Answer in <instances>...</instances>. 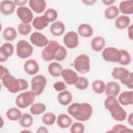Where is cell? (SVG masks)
<instances>
[{"label": "cell", "instance_id": "cell-54", "mask_svg": "<svg viewBox=\"0 0 133 133\" xmlns=\"http://www.w3.org/2000/svg\"><path fill=\"white\" fill-rule=\"evenodd\" d=\"M21 132H31V131H29V130H23V131H21Z\"/></svg>", "mask_w": 133, "mask_h": 133}, {"label": "cell", "instance_id": "cell-42", "mask_svg": "<svg viewBox=\"0 0 133 133\" xmlns=\"http://www.w3.org/2000/svg\"><path fill=\"white\" fill-rule=\"evenodd\" d=\"M85 130L84 125L79 122L73 123L70 128V131L72 133H83Z\"/></svg>", "mask_w": 133, "mask_h": 133}, {"label": "cell", "instance_id": "cell-27", "mask_svg": "<svg viewBox=\"0 0 133 133\" xmlns=\"http://www.w3.org/2000/svg\"><path fill=\"white\" fill-rule=\"evenodd\" d=\"M130 23V19L125 15H121L117 18L115 21V26L120 30H123L128 27Z\"/></svg>", "mask_w": 133, "mask_h": 133}, {"label": "cell", "instance_id": "cell-46", "mask_svg": "<svg viewBox=\"0 0 133 133\" xmlns=\"http://www.w3.org/2000/svg\"><path fill=\"white\" fill-rule=\"evenodd\" d=\"M18 81L20 83V90H26L29 86V84L28 82L23 79L22 78H18Z\"/></svg>", "mask_w": 133, "mask_h": 133}, {"label": "cell", "instance_id": "cell-1", "mask_svg": "<svg viewBox=\"0 0 133 133\" xmlns=\"http://www.w3.org/2000/svg\"><path fill=\"white\" fill-rule=\"evenodd\" d=\"M68 112L76 119L86 121L89 119L92 113V108L88 103H73L68 108Z\"/></svg>", "mask_w": 133, "mask_h": 133}, {"label": "cell", "instance_id": "cell-6", "mask_svg": "<svg viewBox=\"0 0 133 133\" xmlns=\"http://www.w3.org/2000/svg\"><path fill=\"white\" fill-rule=\"evenodd\" d=\"M31 90L35 96H39L43 92L47 84L46 78L42 75H38L33 77L31 81Z\"/></svg>", "mask_w": 133, "mask_h": 133}, {"label": "cell", "instance_id": "cell-28", "mask_svg": "<svg viewBox=\"0 0 133 133\" xmlns=\"http://www.w3.org/2000/svg\"><path fill=\"white\" fill-rule=\"evenodd\" d=\"M57 123L61 128H68L72 123V119L68 115L65 114H61L58 116Z\"/></svg>", "mask_w": 133, "mask_h": 133}, {"label": "cell", "instance_id": "cell-29", "mask_svg": "<svg viewBox=\"0 0 133 133\" xmlns=\"http://www.w3.org/2000/svg\"><path fill=\"white\" fill-rule=\"evenodd\" d=\"M77 30L79 35L83 37H89L93 34V30L92 27L90 25L86 23L81 24L78 27Z\"/></svg>", "mask_w": 133, "mask_h": 133}, {"label": "cell", "instance_id": "cell-32", "mask_svg": "<svg viewBox=\"0 0 133 133\" xmlns=\"http://www.w3.org/2000/svg\"><path fill=\"white\" fill-rule=\"evenodd\" d=\"M17 35V32L15 28L10 26L6 28L3 33L4 38L7 41H12L14 40Z\"/></svg>", "mask_w": 133, "mask_h": 133}, {"label": "cell", "instance_id": "cell-10", "mask_svg": "<svg viewBox=\"0 0 133 133\" xmlns=\"http://www.w3.org/2000/svg\"><path fill=\"white\" fill-rule=\"evenodd\" d=\"M17 14L18 18L23 23L29 24L33 20V14L28 7H19L17 10Z\"/></svg>", "mask_w": 133, "mask_h": 133}, {"label": "cell", "instance_id": "cell-8", "mask_svg": "<svg viewBox=\"0 0 133 133\" xmlns=\"http://www.w3.org/2000/svg\"><path fill=\"white\" fill-rule=\"evenodd\" d=\"M102 56L103 59L108 62H119L121 59L122 54L120 49L108 47L102 51Z\"/></svg>", "mask_w": 133, "mask_h": 133}, {"label": "cell", "instance_id": "cell-35", "mask_svg": "<svg viewBox=\"0 0 133 133\" xmlns=\"http://www.w3.org/2000/svg\"><path fill=\"white\" fill-rule=\"evenodd\" d=\"M92 89L97 94H102L105 91V85L104 83L100 80L95 81L92 84Z\"/></svg>", "mask_w": 133, "mask_h": 133}, {"label": "cell", "instance_id": "cell-12", "mask_svg": "<svg viewBox=\"0 0 133 133\" xmlns=\"http://www.w3.org/2000/svg\"><path fill=\"white\" fill-rule=\"evenodd\" d=\"M30 41L32 44L38 47H45L49 42L45 35L37 32H33L31 35Z\"/></svg>", "mask_w": 133, "mask_h": 133}, {"label": "cell", "instance_id": "cell-21", "mask_svg": "<svg viewBox=\"0 0 133 133\" xmlns=\"http://www.w3.org/2000/svg\"><path fill=\"white\" fill-rule=\"evenodd\" d=\"M129 73V71L123 67H116L113 69L112 75L115 79L121 81L126 78Z\"/></svg>", "mask_w": 133, "mask_h": 133}, {"label": "cell", "instance_id": "cell-34", "mask_svg": "<svg viewBox=\"0 0 133 133\" xmlns=\"http://www.w3.org/2000/svg\"><path fill=\"white\" fill-rule=\"evenodd\" d=\"M46 109V107L45 104L38 102L32 105L30 108V112L33 115H39L44 113Z\"/></svg>", "mask_w": 133, "mask_h": 133}, {"label": "cell", "instance_id": "cell-17", "mask_svg": "<svg viewBox=\"0 0 133 133\" xmlns=\"http://www.w3.org/2000/svg\"><path fill=\"white\" fill-rule=\"evenodd\" d=\"M49 21L47 18L44 15L35 17L33 20L32 25L35 29L42 30L47 27L49 24Z\"/></svg>", "mask_w": 133, "mask_h": 133}, {"label": "cell", "instance_id": "cell-5", "mask_svg": "<svg viewBox=\"0 0 133 133\" xmlns=\"http://www.w3.org/2000/svg\"><path fill=\"white\" fill-rule=\"evenodd\" d=\"M35 95L32 91H27L20 94L16 99V104L20 108H26L33 103Z\"/></svg>", "mask_w": 133, "mask_h": 133}, {"label": "cell", "instance_id": "cell-16", "mask_svg": "<svg viewBox=\"0 0 133 133\" xmlns=\"http://www.w3.org/2000/svg\"><path fill=\"white\" fill-rule=\"evenodd\" d=\"M16 5L14 1H3L1 3L0 10L2 14L10 15L12 14L15 9Z\"/></svg>", "mask_w": 133, "mask_h": 133}, {"label": "cell", "instance_id": "cell-41", "mask_svg": "<svg viewBox=\"0 0 133 133\" xmlns=\"http://www.w3.org/2000/svg\"><path fill=\"white\" fill-rule=\"evenodd\" d=\"M46 16L49 22H52L56 20L58 17V13L57 11L52 8H49L46 10L44 15Z\"/></svg>", "mask_w": 133, "mask_h": 133}, {"label": "cell", "instance_id": "cell-30", "mask_svg": "<svg viewBox=\"0 0 133 133\" xmlns=\"http://www.w3.org/2000/svg\"><path fill=\"white\" fill-rule=\"evenodd\" d=\"M6 116L10 121H16L20 119L22 114L21 111L18 109L11 108L7 110L6 112Z\"/></svg>", "mask_w": 133, "mask_h": 133}, {"label": "cell", "instance_id": "cell-26", "mask_svg": "<svg viewBox=\"0 0 133 133\" xmlns=\"http://www.w3.org/2000/svg\"><path fill=\"white\" fill-rule=\"evenodd\" d=\"M62 65L58 62H53L50 63L48 66L49 73L54 77H59L62 71Z\"/></svg>", "mask_w": 133, "mask_h": 133}, {"label": "cell", "instance_id": "cell-25", "mask_svg": "<svg viewBox=\"0 0 133 133\" xmlns=\"http://www.w3.org/2000/svg\"><path fill=\"white\" fill-rule=\"evenodd\" d=\"M120 11L126 15H131L133 13V1H124L121 2L119 5Z\"/></svg>", "mask_w": 133, "mask_h": 133}, {"label": "cell", "instance_id": "cell-44", "mask_svg": "<svg viewBox=\"0 0 133 133\" xmlns=\"http://www.w3.org/2000/svg\"><path fill=\"white\" fill-rule=\"evenodd\" d=\"M120 82L123 85H125L128 88L132 89L133 88V75L132 72H130L128 76L124 79L121 80Z\"/></svg>", "mask_w": 133, "mask_h": 133}, {"label": "cell", "instance_id": "cell-23", "mask_svg": "<svg viewBox=\"0 0 133 133\" xmlns=\"http://www.w3.org/2000/svg\"><path fill=\"white\" fill-rule=\"evenodd\" d=\"M90 45L93 50L99 52L102 50L105 46V41L101 36H97L91 40Z\"/></svg>", "mask_w": 133, "mask_h": 133}, {"label": "cell", "instance_id": "cell-13", "mask_svg": "<svg viewBox=\"0 0 133 133\" xmlns=\"http://www.w3.org/2000/svg\"><path fill=\"white\" fill-rule=\"evenodd\" d=\"M61 75L65 83L70 85H75L78 78L77 73L70 69H63Z\"/></svg>", "mask_w": 133, "mask_h": 133}, {"label": "cell", "instance_id": "cell-11", "mask_svg": "<svg viewBox=\"0 0 133 133\" xmlns=\"http://www.w3.org/2000/svg\"><path fill=\"white\" fill-rule=\"evenodd\" d=\"M79 42L78 34L74 31L68 32L63 37V43L69 48L73 49L76 48Z\"/></svg>", "mask_w": 133, "mask_h": 133}, {"label": "cell", "instance_id": "cell-18", "mask_svg": "<svg viewBox=\"0 0 133 133\" xmlns=\"http://www.w3.org/2000/svg\"><path fill=\"white\" fill-rule=\"evenodd\" d=\"M105 91L108 96L115 97L119 93V85L115 82H110L105 85Z\"/></svg>", "mask_w": 133, "mask_h": 133}, {"label": "cell", "instance_id": "cell-45", "mask_svg": "<svg viewBox=\"0 0 133 133\" xmlns=\"http://www.w3.org/2000/svg\"><path fill=\"white\" fill-rule=\"evenodd\" d=\"M53 86L55 89L58 91H63L66 88V86L65 84L63 82H61V81L56 82Z\"/></svg>", "mask_w": 133, "mask_h": 133}, {"label": "cell", "instance_id": "cell-50", "mask_svg": "<svg viewBox=\"0 0 133 133\" xmlns=\"http://www.w3.org/2000/svg\"><path fill=\"white\" fill-rule=\"evenodd\" d=\"M36 132L38 133H41V132H44V133H47L48 132V130L47 129V128H46L45 127H39L38 129L36 130Z\"/></svg>", "mask_w": 133, "mask_h": 133}, {"label": "cell", "instance_id": "cell-53", "mask_svg": "<svg viewBox=\"0 0 133 133\" xmlns=\"http://www.w3.org/2000/svg\"><path fill=\"white\" fill-rule=\"evenodd\" d=\"M127 121H128V123L131 126H132V125H133V114H132V113H130V114H129V115L128 116Z\"/></svg>", "mask_w": 133, "mask_h": 133}, {"label": "cell", "instance_id": "cell-31", "mask_svg": "<svg viewBox=\"0 0 133 133\" xmlns=\"http://www.w3.org/2000/svg\"><path fill=\"white\" fill-rule=\"evenodd\" d=\"M119 14V10L117 6L112 5L106 8L104 11V15L106 18L108 19H115Z\"/></svg>", "mask_w": 133, "mask_h": 133}, {"label": "cell", "instance_id": "cell-33", "mask_svg": "<svg viewBox=\"0 0 133 133\" xmlns=\"http://www.w3.org/2000/svg\"><path fill=\"white\" fill-rule=\"evenodd\" d=\"M33 123V118L32 116L28 113H25L22 115L19 119V123L23 128H29L31 127Z\"/></svg>", "mask_w": 133, "mask_h": 133}, {"label": "cell", "instance_id": "cell-48", "mask_svg": "<svg viewBox=\"0 0 133 133\" xmlns=\"http://www.w3.org/2000/svg\"><path fill=\"white\" fill-rule=\"evenodd\" d=\"M132 29H133V26H132V25L131 24L128 27V37L131 40H132L133 39Z\"/></svg>", "mask_w": 133, "mask_h": 133}, {"label": "cell", "instance_id": "cell-9", "mask_svg": "<svg viewBox=\"0 0 133 133\" xmlns=\"http://www.w3.org/2000/svg\"><path fill=\"white\" fill-rule=\"evenodd\" d=\"M33 51V47L25 40L19 41L16 46V53L17 56L22 59L29 57Z\"/></svg>", "mask_w": 133, "mask_h": 133}, {"label": "cell", "instance_id": "cell-15", "mask_svg": "<svg viewBox=\"0 0 133 133\" xmlns=\"http://www.w3.org/2000/svg\"><path fill=\"white\" fill-rule=\"evenodd\" d=\"M24 70L29 75H35L39 71V65L37 62L33 59L27 60L23 65Z\"/></svg>", "mask_w": 133, "mask_h": 133}, {"label": "cell", "instance_id": "cell-51", "mask_svg": "<svg viewBox=\"0 0 133 133\" xmlns=\"http://www.w3.org/2000/svg\"><path fill=\"white\" fill-rule=\"evenodd\" d=\"M102 2L107 6H109V5H111V4H113L115 2V1L114 0H102Z\"/></svg>", "mask_w": 133, "mask_h": 133}, {"label": "cell", "instance_id": "cell-14", "mask_svg": "<svg viewBox=\"0 0 133 133\" xmlns=\"http://www.w3.org/2000/svg\"><path fill=\"white\" fill-rule=\"evenodd\" d=\"M14 50V46L11 43L3 44L0 48V61L1 62H5L13 54Z\"/></svg>", "mask_w": 133, "mask_h": 133}, {"label": "cell", "instance_id": "cell-22", "mask_svg": "<svg viewBox=\"0 0 133 133\" xmlns=\"http://www.w3.org/2000/svg\"><path fill=\"white\" fill-rule=\"evenodd\" d=\"M51 33L56 36L61 35L65 31V25L61 21H56L53 23L50 28Z\"/></svg>", "mask_w": 133, "mask_h": 133}, {"label": "cell", "instance_id": "cell-43", "mask_svg": "<svg viewBox=\"0 0 133 133\" xmlns=\"http://www.w3.org/2000/svg\"><path fill=\"white\" fill-rule=\"evenodd\" d=\"M111 131L114 132H132V130L127 128L124 125L118 124L114 126Z\"/></svg>", "mask_w": 133, "mask_h": 133}, {"label": "cell", "instance_id": "cell-39", "mask_svg": "<svg viewBox=\"0 0 133 133\" xmlns=\"http://www.w3.org/2000/svg\"><path fill=\"white\" fill-rule=\"evenodd\" d=\"M18 30L20 34L22 35H27L31 32L32 27L29 24L21 23L18 25Z\"/></svg>", "mask_w": 133, "mask_h": 133}, {"label": "cell", "instance_id": "cell-2", "mask_svg": "<svg viewBox=\"0 0 133 133\" xmlns=\"http://www.w3.org/2000/svg\"><path fill=\"white\" fill-rule=\"evenodd\" d=\"M105 108L110 111L112 117L117 121H123L127 116L126 111L119 105L115 97L108 96L104 103Z\"/></svg>", "mask_w": 133, "mask_h": 133}, {"label": "cell", "instance_id": "cell-36", "mask_svg": "<svg viewBox=\"0 0 133 133\" xmlns=\"http://www.w3.org/2000/svg\"><path fill=\"white\" fill-rule=\"evenodd\" d=\"M56 115L52 113H46L42 116L43 123L48 126L53 125L56 121Z\"/></svg>", "mask_w": 133, "mask_h": 133}, {"label": "cell", "instance_id": "cell-38", "mask_svg": "<svg viewBox=\"0 0 133 133\" xmlns=\"http://www.w3.org/2000/svg\"><path fill=\"white\" fill-rule=\"evenodd\" d=\"M75 85L77 89L79 90H84L88 87L89 82L88 79L84 77H78Z\"/></svg>", "mask_w": 133, "mask_h": 133}, {"label": "cell", "instance_id": "cell-52", "mask_svg": "<svg viewBox=\"0 0 133 133\" xmlns=\"http://www.w3.org/2000/svg\"><path fill=\"white\" fill-rule=\"evenodd\" d=\"M82 2L85 3L86 5H93L96 2V0H85V1H82Z\"/></svg>", "mask_w": 133, "mask_h": 133}, {"label": "cell", "instance_id": "cell-40", "mask_svg": "<svg viewBox=\"0 0 133 133\" xmlns=\"http://www.w3.org/2000/svg\"><path fill=\"white\" fill-rule=\"evenodd\" d=\"M67 56V50L65 48L62 46H60L58 50L57 51L55 59L58 61H61L64 60Z\"/></svg>", "mask_w": 133, "mask_h": 133}, {"label": "cell", "instance_id": "cell-4", "mask_svg": "<svg viewBox=\"0 0 133 133\" xmlns=\"http://www.w3.org/2000/svg\"><path fill=\"white\" fill-rule=\"evenodd\" d=\"M74 66L79 73L85 74L90 70V59L89 57L85 54L78 56L74 60Z\"/></svg>", "mask_w": 133, "mask_h": 133}, {"label": "cell", "instance_id": "cell-20", "mask_svg": "<svg viewBox=\"0 0 133 133\" xmlns=\"http://www.w3.org/2000/svg\"><path fill=\"white\" fill-rule=\"evenodd\" d=\"M119 102L123 105L132 104L133 103L132 91H125L123 92L118 98Z\"/></svg>", "mask_w": 133, "mask_h": 133}, {"label": "cell", "instance_id": "cell-37", "mask_svg": "<svg viewBox=\"0 0 133 133\" xmlns=\"http://www.w3.org/2000/svg\"><path fill=\"white\" fill-rule=\"evenodd\" d=\"M122 57L120 61L118 62L119 64L122 65H127L129 64L131 62V56L130 54L126 50L123 49H120Z\"/></svg>", "mask_w": 133, "mask_h": 133}, {"label": "cell", "instance_id": "cell-47", "mask_svg": "<svg viewBox=\"0 0 133 133\" xmlns=\"http://www.w3.org/2000/svg\"><path fill=\"white\" fill-rule=\"evenodd\" d=\"M0 69H1V76H0L1 79L5 75L10 74L9 70L3 66L2 65H0Z\"/></svg>", "mask_w": 133, "mask_h": 133}, {"label": "cell", "instance_id": "cell-3", "mask_svg": "<svg viewBox=\"0 0 133 133\" xmlns=\"http://www.w3.org/2000/svg\"><path fill=\"white\" fill-rule=\"evenodd\" d=\"M60 45L56 41L51 40L42 52V57L46 61H50L55 58L56 54Z\"/></svg>", "mask_w": 133, "mask_h": 133}, {"label": "cell", "instance_id": "cell-49", "mask_svg": "<svg viewBox=\"0 0 133 133\" xmlns=\"http://www.w3.org/2000/svg\"><path fill=\"white\" fill-rule=\"evenodd\" d=\"M15 5H17V6H20V7L21 6H22L23 5H24V4H25L27 2H28V1L27 0H23V1H14Z\"/></svg>", "mask_w": 133, "mask_h": 133}, {"label": "cell", "instance_id": "cell-24", "mask_svg": "<svg viewBox=\"0 0 133 133\" xmlns=\"http://www.w3.org/2000/svg\"><path fill=\"white\" fill-rule=\"evenodd\" d=\"M58 100L60 104L62 105L69 104L72 100L71 93L68 90L60 92L58 95Z\"/></svg>", "mask_w": 133, "mask_h": 133}, {"label": "cell", "instance_id": "cell-7", "mask_svg": "<svg viewBox=\"0 0 133 133\" xmlns=\"http://www.w3.org/2000/svg\"><path fill=\"white\" fill-rule=\"evenodd\" d=\"M1 80L3 85L11 93H16L20 90V85L18 79L10 74L3 76Z\"/></svg>", "mask_w": 133, "mask_h": 133}, {"label": "cell", "instance_id": "cell-19", "mask_svg": "<svg viewBox=\"0 0 133 133\" xmlns=\"http://www.w3.org/2000/svg\"><path fill=\"white\" fill-rule=\"evenodd\" d=\"M29 6L36 14L43 12L46 7V3L44 0H30Z\"/></svg>", "mask_w": 133, "mask_h": 133}]
</instances>
